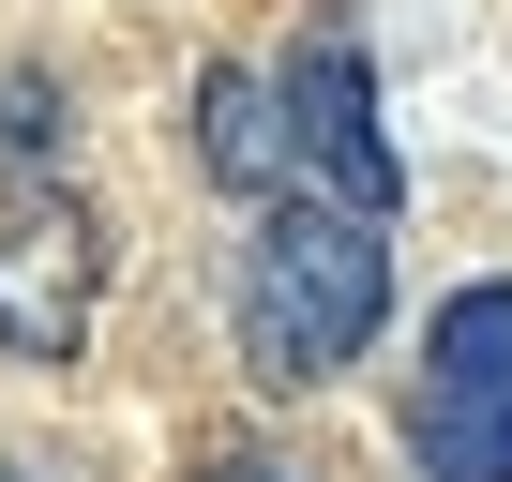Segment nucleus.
Masks as SVG:
<instances>
[{
    "mask_svg": "<svg viewBox=\"0 0 512 482\" xmlns=\"http://www.w3.org/2000/svg\"><path fill=\"white\" fill-rule=\"evenodd\" d=\"M287 121H302V181L392 226L407 166H392V136H377V61H362L347 31H302V61H287Z\"/></svg>",
    "mask_w": 512,
    "mask_h": 482,
    "instance_id": "7ed1b4c3",
    "label": "nucleus"
},
{
    "mask_svg": "<svg viewBox=\"0 0 512 482\" xmlns=\"http://www.w3.org/2000/svg\"><path fill=\"white\" fill-rule=\"evenodd\" d=\"M392 317V241L347 196H272L241 241V362L272 392H332Z\"/></svg>",
    "mask_w": 512,
    "mask_h": 482,
    "instance_id": "f257e3e1",
    "label": "nucleus"
},
{
    "mask_svg": "<svg viewBox=\"0 0 512 482\" xmlns=\"http://www.w3.org/2000/svg\"><path fill=\"white\" fill-rule=\"evenodd\" d=\"M196 166H211L226 196H302V121H287V76L211 61V76H196Z\"/></svg>",
    "mask_w": 512,
    "mask_h": 482,
    "instance_id": "39448f33",
    "label": "nucleus"
},
{
    "mask_svg": "<svg viewBox=\"0 0 512 482\" xmlns=\"http://www.w3.org/2000/svg\"><path fill=\"white\" fill-rule=\"evenodd\" d=\"M407 467L422 482H512V272H482V287H452L422 317Z\"/></svg>",
    "mask_w": 512,
    "mask_h": 482,
    "instance_id": "f03ea898",
    "label": "nucleus"
},
{
    "mask_svg": "<svg viewBox=\"0 0 512 482\" xmlns=\"http://www.w3.org/2000/svg\"><path fill=\"white\" fill-rule=\"evenodd\" d=\"M196 482H302V467H272V452H226V467H196Z\"/></svg>",
    "mask_w": 512,
    "mask_h": 482,
    "instance_id": "0eeeda50",
    "label": "nucleus"
},
{
    "mask_svg": "<svg viewBox=\"0 0 512 482\" xmlns=\"http://www.w3.org/2000/svg\"><path fill=\"white\" fill-rule=\"evenodd\" d=\"M61 151V91L46 76H0V166H46Z\"/></svg>",
    "mask_w": 512,
    "mask_h": 482,
    "instance_id": "423d86ee",
    "label": "nucleus"
},
{
    "mask_svg": "<svg viewBox=\"0 0 512 482\" xmlns=\"http://www.w3.org/2000/svg\"><path fill=\"white\" fill-rule=\"evenodd\" d=\"M0 482H31V467H0Z\"/></svg>",
    "mask_w": 512,
    "mask_h": 482,
    "instance_id": "6e6552de",
    "label": "nucleus"
},
{
    "mask_svg": "<svg viewBox=\"0 0 512 482\" xmlns=\"http://www.w3.org/2000/svg\"><path fill=\"white\" fill-rule=\"evenodd\" d=\"M91 287H106V241L76 211L0 226V347H16V362H76L91 347Z\"/></svg>",
    "mask_w": 512,
    "mask_h": 482,
    "instance_id": "20e7f679",
    "label": "nucleus"
}]
</instances>
